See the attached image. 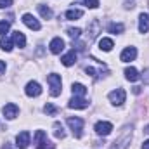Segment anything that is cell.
I'll return each mask as SVG.
<instances>
[{
    "label": "cell",
    "mask_w": 149,
    "mask_h": 149,
    "mask_svg": "<svg viewBox=\"0 0 149 149\" xmlns=\"http://www.w3.org/2000/svg\"><path fill=\"white\" fill-rule=\"evenodd\" d=\"M130 139H132V127H125L123 132L120 134V137L114 139V142L111 144L109 149H127L130 144Z\"/></svg>",
    "instance_id": "1"
},
{
    "label": "cell",
    "mask_w": 149,
    "mask_h": 149,
    "mask_svg": "<svg viewBox=\"0 0 149 149\" xmlns=\"http://www.w3.org/2000/svg\"><path fill=\"white\" fill-rule=\"evenodd\" d=\"M47 81H49V85H50V95H52V97L61 95V85H63L61 76L56 74V73H52V74L47 76Z\"/></svg>",
    "instance_id": "2"
},
{
    "label": "cell",
    "mask_w": 149,
    "mask_h": 149,
    "mask_svg": "<svg viewBox=\"0 0 149 149\" xmlns=\"http://www.w3.org/2000/svg\"><path fill=\"white\" fill-rule=\"evenodd\" d=\"M68 125L73 130V135L76 139L81 137V130H83V120L81 118H68Z\"/></svg>",
    "instance_id": "3"
},
{
    "label": "cell",
    "mask_w": 149,
    "mask_h": 149,
    "mask_svg": "<svg viewBox=\"0 0 149 149\" xmlns=\"http://www.w3.org/2000/svg\"><path fill=\"white\" fill-rule=\"evenodd\" d=\"M125 97H127V94H125L123 88H116V90H113L111 94H109V101L114 106H121L125 102Z\"/></svg>",
    "instance_id": "4"
},
{
    "label": "cell",
    "mask_w": 149,
    "mask_h": 149,
    "mask_svg": "<svg viewBox=\"0 0 149 149\" xmlns=\"http://www.w3.org/2000/svg\"><path fill=\"white\" fill-rule=\"evenodd\" d=\"M95 134L97 135H102V137H106V135H109L113 130V125L109 121H99V123H95Z\"/></svg>",
    "instance_id": "5"
},
{
    "label": "cell",
    "mask_w": 149,
    "mask_h": 149,
    "mask_svg": "<svg viewBox=\"0 0 149 149\" xmlns=\"http://www.w3.org/2000/svg\"><path fill=\"white\" fill-rule=\"evenodd\" d=\"M24 92H26L28 97H38V95L42 94V87H40V83H37V81H30V83L26 85Z\"/></svg>",
    "instance_id": "6"
},
{
    "label": "cell",
    "mask_w": 149,
    "mask_h": 149,
    "mask_svg": "<svg viewBox=\"0 0 149 149\" xmlns=\"http://www.w3.org/2000/svg\"><path fill=\"white\" fill-rule=\"evenodd\" d=\"M137 57V49L135 47H127L123 52H121V56H120V59L123 61V63H130V61H134Z\"/></svg>",
    "instance_id": "7"
},
{
    "label": "cell",
    "mask_w": 149,
    "mask_h": 149,
    "mask_svg": "<svg viewBox=\"0 0 149 149\" xmlns=\"http://www.w3.org/2000/svg\"><path fill=\"white\" fill-rule=\"evenodd\" d=\"M23 23H24L30 30H35V31H38V30L42 28V26H40V23H38L31 14H24V16H23Z\"/></svg>",
    "instance_id": "8"
},
{
    "label": "cell",
    "mask_w": 149,
    "mask_h": 149,
    "mask_svg": "<svg viewBox=\"0 0 149 149\" xmlns=\"http://www.w3.org/2000/svg\"><path fill=\"white\" fill-rule=\"evenodd\" d=\"M71 109H85L87 106H88V101H85L83 97H76L74 95L73 99L70 101V104H68Z\"/></svg>",
    "instance_id": "9"
},
{
    "label": "cell",
    "mask_w": 149,
    "mask_h": 149,
    "mask_svg": "<svg viewBox=\"0 0 149 149\" xmlns=\"http://www.w3.org/2000/svg\"><path fill=\"white\" fill-rule=\"evenodd\" d=\"M16 146L21 149L28 148V144H30V132H21V134H17V137H16Z\"/></svg>",
    "instance_id": "10"
},
{
    "label": "cell",
    "mask_w": 149,
    "mask_h": 149,
    "mask_svg": "<svg viewBox=\"0 0 149 149\" xmlns=\"http://www.w3.org/2000/svg\"><path fill=\"white\" fill-rule=\"evenodd\" d=\"M63 49H64V40H63V38L57 37L50 42V52H52V54H61Z\"/></svg>",
    "instance_id": "11"
},
{
    "label": "cell",
    "mask_w": 149,
    "mask_h": 149,
    "mask_svg": "<svg viewBox=\"0 0 149 149\" xmlns=\"http://www.w3.org/2000/svg\"><path fill=\"white\" fill-rule=\"evenodd\" d=\"M3 114H5V118H9V120H14L16 116H17V106L16 104H5L3 106Z\"/></svg>",
    "instance_id": "12"
},
{
    "label": "cell",
    "mask_w": 149,
    "mask_h": 149,
    "mask_svg": "<svg viewBox=\"0 0 149 149\" xmlns=\"http://www.w3.org/2000/svg\"><path fill=\"white\" fill-rule=\"evenodd\" d=\"M139 31L141 33H148L149 31V16L144 14V12L139 16Z\"/></svg>",
    "instance_id": "13"
},
{
    "label": "cell",
    "mask_w": 149,
    "mask_h": 149,
    "mask_svg": "<svg viewBox=\"0 0 149 149\" xmlns=\"http://www.w3.org/2000/svg\"><path fill=\"white\" fill-rule=\"evenodd\" d=\"M12 42H14L16 47H19V49H23V47L26 45V38H24V35H23L21 31H14V33H12Z\"/></svg>",
    "instance_id": "14"
},
{
    "label": "cell",
    "mask_w": 149,
    "mask_h": 149,
    "mask_svg": "<svg viewBox=\"0 0 149 149\" xmlns=\"http://www.w3.org/2000/svg\"><path fill=\"white\" fill-rule=\"evenodd\" d=\"M61 63H63L64 66H71V64H74V63H76V52H74V49H73V50H70L66 56H63Z\"/></svg>",
    "instance_id": "15"
},
{
    "label": "cell",
    "mask_w": 149,
    "mask_h": 149,
    "mask_svg": "<svg viewBox=\"0 0 149 149\" xmlns=\"http://www.w3.org/2000/svg\"><path fill=\"white\" fill-rule=\"evenodd\" d=\"M113 47H114V43H113L111 38H101V40H99V49H101V50L109 52Z\"/></svg>",
    "instance_id": "16"
},
{
    "label": "cell",
    "mask_w": 149,
    "mask_h": 149,
    "mask_svg": "<svg viewBox=\"0 0 149 149\" xmlns=\"http://www.w3.org/2000/svg\"><path fill=\"white\" fill-rule=\"evenodd\" d=\"M71 90H73V94L76 97H83V95L87 94V87L81 85V83H73V85H71Z\"/></svg>",
    "instance_id": "17"
},
{
    "label": "cell",
    "mask_w": 149,
    "mask_h": 149,
    "mask_svg": "<svg viewBox=\"0 0 149 149\" xmlns=\"http://www.w3.org/2000/svg\"><path fill=\"white\" fill-rule=\"evenodd\" d=\"M125 78H127L128 81H137V80H139V71H137L135 68H127V70H125Z\"/></svg>",
    "instance_id": "18"
},
{
    "label": "cell",
    "mask_w": 149,
    "mask_h": 149,
    "mask_svg": "<svg viewBox=\"0 0 149 149\" xmlns=\"http://www.w3.org/2000/svg\"><path fill=\"white\" fill-rule=\"evenodd\" d=\"M0 47H2V50L10 52V50H12V40L7 38V37H2L0 38Z\"/></svg>",
    "instance_id": "19"
},
{
    "label": "cell",
    "mask_w": 149,
    "mask_h": 149,
    "mask_svg": "<svg viewBox=\"0 0 149 149\" xmlns=\"http://www.w3.org/2000/svg\"><path fill=\"white\" fill-rule=\"evenodd\" d=\"M81 16H83V10H78V9H71V10L66 12V19H71V21L80 19Z\"/></svg>",
    "instance_id": "20"
},
{
    "label": "cell",
    "mask_w": 149,
    "mask_h": 149,
    "mask_svg": "<svg viewBox=\"0 0 149 149\" xmlns=\"http://www.w3.org/2000/svg\"><path fill=\"white\" fill-rule=\"evenodd\" d=\"M54 135H56L57 139H64V135H66V134H64V128H63V125H61L59 121L54 123Z\"/></svg>",
    "instance_id": "21"
},
{
    "label": "cell",
    "mask_w": 149,
    "mask_h": 149,
    "mask_svg": "<svg viewBox=\"0 0 149 149\" xmlns=\"http://www.w3.org/2000/svg\"><path fill=\"white\" fill-rule=\"evenodd\" d=\"M38 12H40L42 17H45V19H50V17H52V10H50L49 7H45V5H38Z\"/></svg>",
    "instance_id": "22"
},
{
    "label": "cell",
    "mask_w": 149,
    "mask_h": 149,
    "mask_svg": "<svg viewBox=\"0 0 149 149\" xmlns=\"http://www.w3.org/2000/svg\"><path fill=\"white\" fill-rule=\"evenodd\" d=\"M123 31H125V26H123L121 23H118V24L114 23V24L109 26V33H114V35H116V33H123Z\"/></svg>",
    "instance_id": "23"
},
{
    "label": "cell",
    "mask_w": 149,
    "mask_h": 149,
    "mask_svg": "<svg viewBox=\"0 0 149 149\" xmlns=\"http://www.w3.org/2000/svg\"><path fill=\"white\" fill-rule=\"evenodd\" d=\"M9 28H10V23L9 21H0V35L2 37L9 31Z\"/></svg>",
    "instance_id": "24"
},
{
    "label": "cell",
    "mask_w": 149,
    "mask_h": 149,
    "mask_svg": "<svg viewBox=\"0 0 149 149\" xmlns=\"http://www.w3.org/2000/svg\"><path fill=\"white\" fill-rule=\"evenodd\" d=\"M68 35H70L71 38H80L81 30H80V28H68Z\"/></svg>",
    "instance_id": "25"
},
{
    "label": "cell",
    "mask_w": 149,
    "mask_h": 149,
    "mask_svg": "<svg viewBox=\"0 0 149 149\" xmlns=\"http://www.w3.org/2000/svg\"><path fill=\"white\" fill-rule=\"evenodd\" d=\"M43 111L47 113V114H50V116H54V114L57 113V108H56L54 104H45V108H43Z\"/></svg>",
    "instance_id": "26"
},
{
    "label": "cell",
    "mask_w": 149,
    "mask_h": 149,
    "mask_svg": "<svg viewBox=\"0 0 149 149\" xmlns=\"http://www.w3.org/2000/svg\"><path fill=\"white\" fill-rule=\"evenodd\" d=\"M83 3H85L87 7H90V9L99 7V0H83Z\"/></svg>",
    "instance_id": "27"
},
{
    "label": "cell",
    "mask_w": 149,
    "mask_h": 149,
    "mask_svg": "<svg viewBox=\"0 0 149 149\" xmlns=\"http://www.w3.org/2000/svg\"><path fill=\"white\" fill-rule=\"evenodd\" d=\"M37 149H54V146H52L49 141H43V142L37 144Z\"/></svg>",
    "instance_id": "28"
},
{
    "label": "cell",
    "mask_w": 149,
    "mask_h": 149,
    "mask_svg": "<svg viewBox=\"0 0 149 149\" xmlns=\"http://www.w3.org/2000/svg\"><path fill=\"white\" fill-rule=\"evenodd\" d=\"M12 5V0H0V9H9Z\"/></svg>",
    "instance_id": "29"
},
{
    "label": "cell",
    "mask_w": 149,
    "mask_h": 149,
    "mask_svg": "<svg viewBox=\"0 0 149 149\" xmlns=\"http://www.w3.org/2000/svg\"><path fill=\"white\" fill-rule=\"evenodd\" d=\"M3 71H5V63L0 61V73H3Z\"/></svg>",
    "instance_id": "30"
},
{
    "label": "cell",
    "mask_w": 149,
    "mask_h": 149,
    "mask_svg": "<svg viewBox=\"0 0 149 149\" xmlns=\"http://www.w3.org/2000/svg\"><path fill=\"white\" fill-rule=\"evenodd\" d=\"M134 94H141V87H134Z\"/></svg>",
    "instance_id": "31"
},
{
    "label": "cell",
    "mask_w": 149,
    "mask_h": 149,
    "mask_svg": "<svg viewBox=\"0 0 149 149\" xmlns=\"http://www.w3.org/2000/svg\"><path fill=\"white\" fill-rule=\"evenodd\" d=\"M142 149H149V141H146V142L142 144Z\"/></svg>",
    "instance_id": "32"
},
{
    "label": "cell",
    "mask_w": 149,
    "mask_h": 149,
    "mask_svg": "<svg viewBox=\"0 0 149 149\" xmlns=\"http://www.w3.org/2000/svg\"><path fill=\"white\" fill-rule=\"evenodd\" d=\"M2 149H12V146H10V144H5V146H3Z\"/></svg>",
    "instance_id": "33"
},
{
    "label": "cell",
    "mask_w": 149,
    "mask_h": 149,
    "mask_svg": "<svg viewBox=\"0 0 149 149\" xmlns=\"http://www.w3.org/2000/svg\"><path fill=\"white\" fill-rule=\"evenodd\" d=\"M144 132H146V134H149V125L146 127V130H144Z\"/></svg>",
    "instance_id": "34"
}]
</instances>
